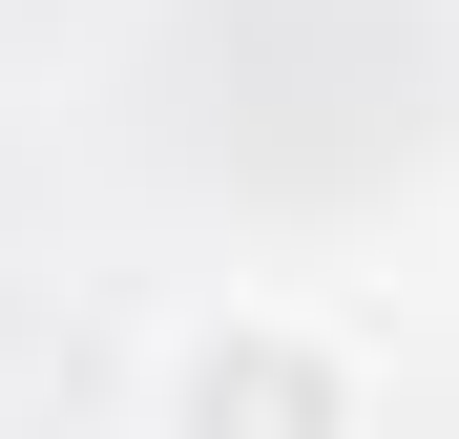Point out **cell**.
<instances>
[{
	"instance_id": "1",
	"label": "cell",
	"mask_w": 459,
	"mask_h": 439,
	"mask_svg": "<svg viewBox=\"0 0 459 439\" xmlns=\"http://www.w3.org/2000/svg\"><path fill=\"white\" fill-rule=\"evenodd\" d=\"M126 439H376V356L314 293H209V314L146 335Z\"/></svg>"
}]
</instances>
